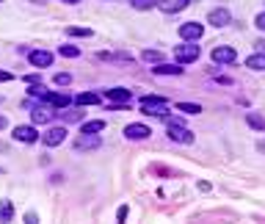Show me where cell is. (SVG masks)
Returning a JSON list of instances; mask_svg holds the SVG:
<instances>
[{"label": "cell", "instance_id": "cell-27", "mask_svg": "<svg viewBox=\"0 0 265 224\" xmlns=\"http://www.w3.org/2000/svg\"><path fill=\"white\" fill-rule=\"evenodd\" d=\"M58 53L64 56V58H77V56H80V50H77V48H72V44H64V48H61Z\"/></svg>", "mask_w": 265, "mask_h": 224}, {"label": "cell", "instance_id": "cell-17", "mask_svg": "<svg viewBox=\"0 0 265 224\" xmlns=\"http://www.w3.org/2000/svg\"><path fill=\"white\" fill-rule=\"evenodd\" d=\"M75 147L77 150H97L100 147V136H83L80 133V138L75 142Z\"/></svg>", "mask_w": 265, "mask_h": 224}, {"label": "cell", "instance_id": "cell-21", "mask_svg": "<svg viewBox=\"0 0 265 224\" xmlns=\"http://www.w3.org/2000/svg\"><path fill=\"white\" fill-rule=\"evenodd\" d=\"M246 124L254 130H265V116H260V114H246Z\"/></svg>", "mask_w": 265, "mask_h": 224}, {"label": "cell", "instance_id": "cell-32", "mask_svg": "<svg viewBox=\"0 0 265 224\" xmlns=\"http://www.w3.org/2000/svg\"><path fill=\"white\" fill-rule=\"evenodd\" d=\"M25 222H28V224H39V216H36L33 210H28V213H25Z\"/></svg>", "mask_w": 265, "mask_h": 224}, {"label": "cell", "instance_id": "cell-3", "mask_svg": "<svg viewBox=\"0 0 265 224\" xmlns=\"http://www.w3.org/2000/svg\"><path fill=\"white\" fill-rule=\"evenodd\" d=\"M41 102L58 111V108H69L72 97L69 94H61V92H47V88H44V92H41Z\"/></svg>", "mask_w": 265, "mask_h": 224}, {"label": "cell", "instance_id": "cell-6", "mask_svg": "<svg viewBox=\"0 0 265 224\" xmlns=\"http://www.w3.org/2000/svg\"><path fill=\"white\" fill-rule=\"evenodd\" d=\"M213 61L216 64H235L238 61V53H235V48H227V44H221V48H213Z\"/></svg>", "mask_w": 265, "mask_h": 224}, {"label": "cell", "instance_id": "cell-28", "mask_svg": "<svg viewBox=\"0 0 265 224\" xmlns=\"http://www.w3.org/2000/svg\"><path fill=\"white\" fill-rule=\"evenodd\" d=\"M53 80L58 83V86H66V83H72V75H69V72H58V75H55Z\"/></svg>", "mask_w": 265, "mask_h": 224}, {"label": "cell", "instance_id": "cell-36", "mask_svg": "<svg viewBox=\"0 0 265 224\" xmlns=\"http://www.w3.org/2000/svg\"><path fill=\"white\" fill-rule=\"evenodd\" d=\"M0 3H3V0H0Z\"/></svg>", "mask_w": 265, "mask_h": 224}, {"label": "cell", "instance_id": "cell-23", "mask_svg": "<svg viewBox=\"0 0 265 224\" xmlns=\"http://www.w3.org/2000/svg\"><path fill=\"white\" fill-rule=\"evenodd\" d=\"M130 6L138 8V12H149V8L158 6V0H130Z\"/></svg>", "mask_w": 265, "mask_h": 224}, {"label": "cell", "instance_id": "cell-7", "mask_svg": "<svg viewBox=\"0 0 265 224\" xmlns=\"http://www.w3.org/2000/svg\"><path fill=\"white\" fill-rule=\"evenodd\" d=\"M169 138L180 144H194V133L185 124H169Z\"/></svg>", "mask_w": 265, "mask_h": 224}, {"label": "cell", "instance_id": "cell-29", "mask_svg": "<svg viewBox=\"0 0 265 224\" xmlns=\"http://www.w3.org/2000/svg\"><path fill=\"white\" fill-rule=\"evenodd\" d=\"M124 218H127V205L119 208V213H116V224H124Z\"/></svg>", "mask_w": 265, "mask_h": 224}, {"label": "cell", "instance_id": "cell-15", "mask_svg": "<svg viewBox=\"0 0 265 224\" xmlns=\"http://www.w3.org/2000/svg\"><path fill=\"white\" fill-rule=\"evenodd\" d=\"M102 130H105V122H102V119H94V122H83L80 133L83 136H97V133H102Z\"/></svg>", "mask_w": 265, "mask_h": 224}, {"label": "cell", "instance_id": "cell-10", "mask_svg": "<svg viewBox=\"0 0 265 224\" xmlns=\"http://www.w3.org/2000/svg\"><path fill=\"white\" fill-rule=\"evenodd\" d=\"M64 138H66V128H50L41 136V144L44 147H58V144H64Z\"/></svg>", "mask_w": 265, "mask_h": 224}, {"label": "cell", "instance_id": "cell-5", "mask_svg": "<svg viewBox=\"0 0 265 224\" xmlns=\"http://www.w3.org/2000/svg\"><path fill=\"white\" fill-rule=\"evenodd\" d=\"M124 136H127L130 142H144V138L152 136V130H149L147 124H141V122H133V124L124 128Z\"/></svg>", "mask_w": 265, "mask_h": 224}, {"label": "cell", "instance_id": "cell-24", "mask_svg": "<svg viewBox=\"0 0 265 224\" xmlns=\"http://www.w3.org/2000/svg\"><path fill=\"white\" fill-rule=\"evenodd\" d=\"M177 111L180 114H202V106H196V102H177Z\"/></svg>", "mask_w": 265, "mask_h": 224}, {"label": "cell", "instance_id": "cell-8", "mask_svg": "<svg viewBox=\"0 0 265 224\" xmlns=\"http://www.w3.org/2000/svg\"><path fill=\"white\" fill-rule=\"evenodd\" d=\"M14 138L19 144H33V142H39V133H36L33 124H19V128H14Z\"/></svg>", "mask_w": 265, "mask_h": 224}, {"label": "cell", "instance_id": "cell-26", "mask_svg": "<svg viewBox=\"0 0 265 224\" xmlns=\"http://www.w3.org/2000/svg\"><path fill=\"white\" fill-rule=\"evenodd\" d=\"M66 36H91V28H77V25H69V28H66Z\"/></svg>", "mask_w": 265, "mask_h": 224}, {"label": "cell", "instance_id": "cell-12", "mask_svg": "<svg viewBox=\"0 0 265 224\" xmlns=\"http://www.w3.org/2000/svg\"><path fill=\"white\" fill-rule=\"evenodd\" d=\"M105 97L111 100V106H127V102H130V97H133V94H130L127 88L116 86V88H108V92H105Z\"/></svg>", "mask_w": 265, "mask_h": 224}, {"label": "cell", "instance_id": "cell-31", "mask_svg": "<svg viewBox=\"0 0 265 224\" xmlns=\"http://www.w3.org/2000/svg\"><path fill=\"white\" fill-rule=\"evenodd\" d=\"M25 83H28V86H39V83H41V78L33 72V75H28V78H25Z\"/></svg>", "mask_w": 265, "mask_h": 224}, {"label": "cell", "instance_id": "cell-2", "mask_svg": "<svg viewBox=\"0 0 265 224\" xmlns=\"http://www.w3.org/2000/svg\"><path fill=\"white\" fill-rule=\"evenodd\" d=\"M174 58L177 64L183 66V64H194L196 58H199V48H196L194 42H185V44H180V48L174 50Z\"/></svg>", "mask_w": 265, "mask_h": 224}, {"label": "cell", "instance_id": "cell-22", "mask_svg": "<svg viewBox=\"0 0 265 224\" xmlns=\"http://www.w3.org/2000/svg\"><path fill=\"white\" fill-rule=\"evenodd\" d=\"M141 58H144V61H149V64H163V53H160V50H152V48L144 50Z\"/></svg>", "mask_w": 265, "mask_h": 224}, {"label": "cell", "instance_id": "cell-11", "mask_svg": "<svg viewBox=\"0 0 265 224\" xmlns=\"http://www.w3.org/2000/svg\"><path fill=\"white\" fill-rule=\"evenodd\" d=\"M207 22L216 25V28H224V25L232 22V14L227 12V8H213V12L207 14Z\"/></svg>", "mask_w": 265, "mask_h": 224}, {"label": "cell", "instance_id": "cell-13", "mask_svg": "<svg viewBox=\"0 0 265 224\" xmlns=\"http://www.w3.org/2000/svg\"><path fill=\"white\" fill-rule=\"evenodd\" d=\"M53 116H55V108H50V106H36L33 111H30L33 124H44V122H50Z\"/></svg>", "mask_w": 265, "mask_h": 224}, {"label": "cell", "instance_id": "cell-34", "mask_svg": "<svg viewBox=\"0 0 265 224\" xmlns=\"http://www.w3.org/2000/svg\"><path fill=\"white\" fill-rule=\"evenodd\" d=\"M8 128V122H6V116H0V130H6Z\"/></svg>", "mask_w": 265, "mask_h": 224}, {"label": "cell", "instance_id": "cell-1", "mask_svg": "<svg viewBox=\"0 0 265 224\" xmlns=\"http://www.w3.org/2000/svg\"><path fill=\"white\" fill-rule=\"evenodd\" d=\"M138 106H141L144 114H149V116H160V119H169V111H166V97L160 94H147L138 100Z\"/></svg>", "mask_w": 265, "mask_h": 224}, {"label": "cell", "instance_id": "cell-35", "mask_svg": "<svg viewBox=\"0 0 265 224\" xmlns=\"http://www.w3.org/2000/svg\"><path fill=\"white\" fill-rule=\"evenodd\" d=\"M61 3H69V6H75V3H80V0H61Z\"/></svg>", "mask_w": 265, "mask_h": 224}, {"label": "cell", "instance_id": "cell-9", "mask_svg": "<svg viewBox=\"0 0 265 224\" xmlns=\"http://www.w3.org/2000/svg\"><path fill=\"white\" fill-rule=\"evenodd\" d=\"M28 61L33 66H39V70H47V66L53 64V53H50V50H30Z\"/></svg>", "mask_w": 265, "mask_h": 224}, {"label": "cell", "instance_id": "cell-16", "mask_svg": "<svg viewBox=\"0 0 265 224\" xmlns=\"http://www.w3.org/2000/svg\"><path fill=\"white\" fill-rule=\"evenodd\" d=\"M100 100H102V97L97 94V92H83V94L75 97L77 106H100Z\"/></svg>", "mask_w": 265, "mask_h": 224}, {"label": "cell", "instance_id": "cell-25", "mask_svg": "<svg viewBox=\"0 0 265 224\" xmlns=\"http://www.w3.org/2000/svg\"><path fill=\"white\" fill-rule=\"evenodd\" d=\"M55 116H61L64 122H80L83 119V114L77 111V108H72V111H64V114H55Z\"/></svg>", "mask_w": 265, "mask_h": 224}, {"label": "cell", "instance_id": "cell-18", "mask_svg": "<svg viewBox=\"0 0 265 224\" xmlns=\"http://www.w3.org/2000/svg\"><path fill=\"white\" fill-rule=\"evenodd\" d=\"M155 75H183V66L180 64H155Z\"/></svg>", "mask_w": 265, "mask_h": 224}, {"label": "cell", "instance_id": "cell-33", "mask_svg": "<svg viewBox=\"0 0 265 224\" xmlns=\"http://www.w3.org/2000/svg\"><path fill=\"white\" fill-rule=\"evenodd\" d=\"M11 80V72H0V83H8Z\"/></svg>", "mask_w": 265, "mask_h": 224}, {"label": "cell", "instance_id": "cell-30", "mask_svg": "<svg viewBox=\"0 0 265 224\" xmlns=\"http://www.w3.org/2000/svg\"><path fill=\"white\" fill-rule=\"evenodd\" d=\"M254 28H257V30H265V12L257 14V20H254Z\"/></svg>", "mask_w": 265, "mask_h": 224}, {"label": "cell", "instance_id": "cell-20", "mask_svg": "<svg viewBox=\"0 0 265 224\" xmlns=\"http://www.w3.org/2000/svg\"><path fill=\"white\" fill-rule=\"evenodd\" d=\"M11 216H14V205L8 200H3V202H0V222L8 224V222H11Z\"/></svg>", "mask_w": 265, "mask_h": 224}, {"label": "cell", "instance_id": "cell-14", "mask_svg": "<svg viewBox=\"0 0 265 224\" xmlns=\"http://www.w3.org/2000/svg\"><path fill=\"white\" fill-rule=\"evenodd\" d=\"M194 0H158V8L166 14H174V12H183L185 6H191Z\"/></svg>", "mask_w": 265, "mask_h": 224}, {"label": "cell", "instance_id": "cell-19", "mask_svg": "<svg viewBox=\"0 0 265 224\" xmlns=\"http://www.w3.org/2000/svg\"><path fill=\"white\" fill-rule=\"evenodd\" d=\"M246 66L249 70H257V72H265V53H254L246 58Z\"/></svg>", "mask_w": 265, "mask_h": 224}, {"label": "cell", "instance_id": "cell-4", "mask_svg": "<svg viewBox=\"0 0 265 224\" xmlns=\"http://www.w3.org/2000/svg\"><path fill=\"white\" fill-rule=\"evenodd\" d=\"M202 36H205V25H202V22H185V25H180V39L196 42V39H202Z\"/></svg>", "mask_w": 265, "mask_h": 224}]
</instances>
